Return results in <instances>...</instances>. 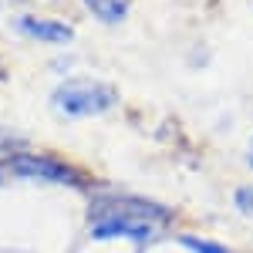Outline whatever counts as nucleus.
<instances>
[{"label":"nucleus","instance_id":"f257e3e1","mask_svg":"<svg viewBox=\"0 0 253 253\" xmlns=\"http://www.w3.org/2000/svg\"><path fill=\"white\" fill-rule=\"evenodd\" d=\"M169 219V213L156 203H138V199H115V203H98L95 219H91V236L95 240H135L145 243L156 230Z\"/></svg>","mask_w":253,"mask_h":253},{"label":"nucleus","instance_id":"f03ea898","mask_svg":"<svg viewBox=\"0 0 253 253\" xmlns=\"http://www.w3.org/2000/svg\"><path fill=\"white\" fill-rule=\"evenodd\" d=\"M118 101V91L108 84V81L98 78H71L54 88L51 95V105L54 112L64 118H91L108 112L112 105Z\"/></svg>","mask_w":253,"mask_h":253},{"label":"nucleus","instance_id":"7ed1b4c3","mask_svg":"<svg viewBox=\"0 0 253 253\" xmlns=\"http://www.w3.org/2000/svg\"><path fill=\"white\" fill-rule=\"evenodd\" d=\"M0 175H14V179H41V182H68V186H81V179L75 169L61 166L47 156H31L20 152L0 162Z\"/></svg>","mask_w":253,"mask_h":253},{"label":"nucleus","instance_id":"20e7f679","mask_svg":"<svg viewBox=\"0 0 253 253\" xmlns=\"http://www.w3.org/2000/svg\"><path fill=\"white\" fill-rule=\"evenodd\" d=\"M17 27H20V34H27V38H34V41H44V44H68V41H75V27L61 24V20L20 17Z\"/></svg>","mask_w":253,"mask_h":253},{"label":"nucleus","instance_id":"39448f33","mask_svg":"<svg viewBox=\"0 0 253 253\" xmlns=\"http://www.w3.org/2000/svg\"><path fill=\"white\" fill-rule=\"evenodd\" d=\"M84 7H88L98 20H105V24H118V20H125L128 7H132V0H84Z\"/></svg>","mask_w":253,"mask_h":253},{"label":"nucleus","instance_id":"423d86ee","mask_svg":"<svg viewBox=\"0 0 253 253\" xmlns=\"http://www.w3.org/2000/svg\"><path fill=\"white\" fill-rule=\"evenodd\" d=\"M182 247L193 253H233L226 247H219V243H213V240H196V236H182Z\"/></svg>","mask_w":253,"mask_h":253},{"label":"nucleus","instance_id":"0eeeda50","mask_svg":"<svg viewBox=\"0 0 253 253\" xmlns=\"http://www.w3.org/2000/svg\"><path fill=\"white\" fill-rule=\"evenodd\" d=\"M236 210H240L243 216H253V182L236 189Z\"/></svg>","mask_w":253,"mask_h":253},{"label":"nucleus","instance_id":"6e6552de","mask_svg":"<svg viewBox=\"0 0 253 253\" xmlns=\"http://www.w3.org/2000/svg\"><path fill=\"white\" fill-rule=\"evenodd\" d=\"M250 166H253V142H250Z\"/></svg>","mask_w":253,"mask_h":253},{"label":"nucleus","instance_id":"1a4fd4ad","mask_svg":"<svg viewBox=\"0 0 253 253\" xmlns=\"http://www.w3.org/2000/svg\"><path fill=\"white\" fill-rule=\"evenodd\" d=\"M3 75H7V71H3V64H0V78H3Z\"/></svg>","mask_w":253,"mask_h":253}]
</instances>
